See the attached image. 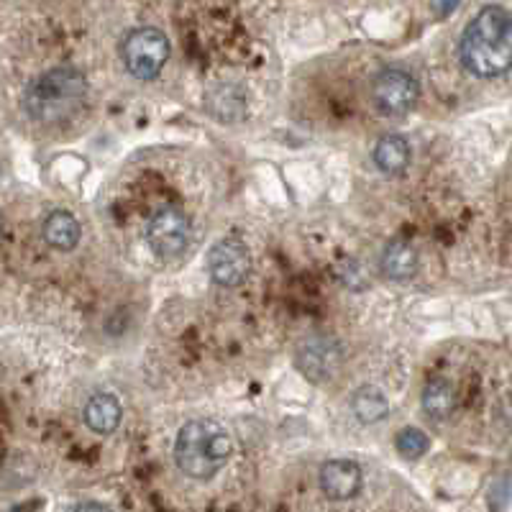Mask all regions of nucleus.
Segmentation results:
<instances>
[{
	"label": "nucleus",
	"instance_id": "f257e3e1",
	"mask_svg": "<svg viewBox=\"0 0 512 512\" xmlns=\"http://www.w3.org/2000/svg\"><path fill=\"white\" fill-rule=\"evenodd\" d=\"M461 64L477 77H500L512 70V16L487 6L469 21L459 44Z\"/></svg>",
	"mask_w": 512,
	"mask_h": 512
},
{
	"label": "nucleus",
	"instance_id": "f03ea898",
	"mask_svg": "<svg viewBox=\"0 0 512 512\" xmlns=\"http://www.w3.org/2000/svg\"><path fill=\"white\" fill-rule=\"evenodd\" d=\"M85 95H88L85 75L77 67L64 64L31 82L24 95V108L34 121L59 123L85 103Z\"/></svg>",
	"mask_w": 512,
	"mask_h": 512
},
{
	"label": "nucleus",
	"instance_id": "7ed1b4c3",
	"mask_svg": "<svg viewBox=\"0 0 512 512\" xmlns=\"http://www.w3.org/2000/svg\"><path fill=\"white\" fill-rule=\"evenodd\" d=\"M233 454V441L223 425L213 420H190L182 425L175 443V459L192 479H210L221 472Z\"/></svg>",
	"mask_w": 512,
	"mask_h": 512
},
{
	"label": "nucleus",
	"instance_id": "20e7f679",
	"mask_svg": "<svg viewBox=\"0 0 512 512\" xmlns=\"http://www.w3.org/2000/svg\"><path fill=\"white\" fill-rule=\"evenodd\" d=\"M169 59L167 36L152 26H141L131 31L123 41V62L128 72L139 80H154L164 70Z\"/></svg>",
	"mask_w": 512,
	"mask_h": 512
},
{
	"label": "nucleus",
	"instance_id": "39448f33",
	"mask_svg": "<svg viewBox=\"0 0 512 512\" xmlns=\"http://www.w3.org/2000/svg\"><path fill=\"white\" fill-rule=\"evenodd\" d=\"M146 241L164 259L180 256L190 241V218L177 205H162L146 223Z\"/></svg>",
	"mask_w": 512,
	"mask_h": 512
},
{
	"label": "nucleus",
	"instance_id": "423d86ee",
	"mask_svg": "<svg viewBox=\"0 0 512 512\" xmlns=\"http://www.w3.org/2000/svg\"><path fill=\"white\" fill-rule=\"evenodd\" d=\"M372 98L374 105H377L384 116H402V113H408L415 105V100H418V82H415V77L408 75L405 70L390 67V70L379 72V75L374 77Z\"/></svg>",
	"mask_w": 512,
	"mask_h": 512
},
{
	"label": "nucleus",
	"instance_id": "0eeeda50",
	"mask_svg": "<svg viewBox=\"0 0 512 512\" xmlns=\"http://www.w3.org/2000/svg\"><path fill=\"white\" fill-rule=\"evenodd\" d=\"M210 277L223 287L244 285L251 274V254L239 239L218 241L208 254Z\"/></svg>",
	"mask_w": 512,
	"mask_h": 512
},
{
	"label": "nucleus",
	"instance_id": "6e6552de",
	"mask_svg": "<svg viewBox=\"0 0 512 512\" xmlns=\"http://www.w3.org/2000/svg\"><path fill=\"white\" fill-rule=\"evenodd\" d=\"M361 484H364V474H361V466L356 461L349 459H333L323 464L320 469V489L326 492V497L336 502L351 500L361 492Z\"/></svg>",
	"mask_w": 512,
	"mask_h": 512
},
{
	"label": "nucleus",
	"instance_id": "1a4fd4ad",
	"mask_svg": "<svg viewBox=\"0 0 512 512\" xmlns=\"http://www.w3.org/2000/svg\"><path fill=\"white\" fill-rule=\"evenodd\" d=\"M297 364L310 379H323L326 374L336 372L338 349L326 338H313L297 351Z\"/></svg>",
	"mask_w": 512,
	"mask_h": 512
},
{
	"label": "nucleus",
	"instance_id": "9d476101",
	"mask_svg": "<svg viewBox=\"0 0 512 512\" xmlns=\"http://www.w3.org/2000/svg\"><path fill=\"white\" fill-rule=\"evenodd\" d=\"M121 415V402L108 395V392H98L85 405V423H88L90 431L100 433V436H108V433L116 431L121 425Z\"/></svg>",
	"mask_w": 512,
	"mask_h": 512
},
{
	"label": "nucleus",
	"instance_id": "9b49d317",
	"mask_svg": "<svg viewBox=\"0 0 512 512\" xmlns=\"http://www.w3.org/2000/svg\"><path fill=\"white\" fill-rule=\"evenodd\" d=\"M80 223L72 216L70 210H54L44 221V239L49 246L59 251H72L80 244Z\"/></svg>",
	"mask_w": 512,
	"mask_h": 512
},
{
	"label": "nucleus",
	"instance_id": "f8f14e48",
	"mask_svg": "<svg viewBox=\"0 0 512 512\" xmlns=\"http://www.w3.org/2000/svg\"><path fill=\"white\" fill-rule=\"evenodd\" d=\"M418 269V251L408 241H392L382 254V272L387 280H410Z\"/></svg>",
	"mask_w": 512,
	"mask_h": 512
},
{
	"label": "nucleus",
	"instance_id": "ddd939ff",
	"mask_svg": "<svg viewBox=\"0 0 512 512\" xmlns=\"http://www.w3.org/2000/svg\"><path fill=\"white\" fill-rule=\"evenodd\" d=\"M410 162V146L402 136H384L374 146V164L387 175H397L408 167Z\"/></svg>",
	"mask_w": 512,
	"mask_h": 512
},
{
	"label": "nucleus",
	"instance_id": "4468645a",
	"mask_svg": "<svg viewBox=\"0 0 512 512\" xmlns=\"http://www.w3.org/2000/svg\"><path fill=\"white\" fill-rule=\"evenodd\" d=\"M423 408L431 418H448L456 408L454 384L446 379H431L423 390Z\"/></svg>",
	"mask_w": 512,
	"mask_h": 512
},
{
	"label": "nucleus",
	"instance_id": "2eb2a0df",
	"mask_svg": "<svg viewBox=\"0 0 512 512\" xmlns=\"http://www.w3.org/2000/svg\"><path fill=\"white\" fill-rule=\"evenodd\" d=\"M351 410H354V415L361 423H377V420H382L387 415L390 402H387V397L382 392L374 390V387H361L354 395V400H351Z\"/></svg>",
	"mask_w": 512,
	"mask_h": 512
},
{
	"label": "nucleus",
	"instance_id": "dca6fc26",
	"mask_svg": "<svg viewBox=\"0 0 512 512\" xmlns=\"http://www.w3.org/2000/svg\"><path fill=\"white\" fill-rule=\"evenodd\" d=\"M428 446H431V441H428V436H425L423 431H418V428H405V431L397 436V451H400L405 459H418V456H423L425 451H428Z\"/></svg>",
	"mask_w": 512,
	"mask_h": 512
},
{
	"label": "nucleus",
	"instance_id": "f3484780",
	"mask_svg": "<svg viewBox=\"0 0 512 512\" xmlns=\"http://www.w3.org/2000/svg\"><path fill=\"white\" fill-rule=\"evenodd\" d=\"M75 512H113L111 507L100 505V502H82V505L75 507Z\"/></svg>",
	"mask_w": 512,
	"mask_h": 512
},
{
	"label": "nucleus",
	"instance_id": "a211bd4d",
	"mask_svg": "<svg viewBox=\"0 0 512 512\" xmlns=\"http://www.w3.org/2000/svg\"><path fill=\"white\" fill-rule=\"evenodd\" d=\"M0 233H3V213H0Z\"/></svg>",
	"mask_w": 512,
	"mask_h": 512
}]
</instances>
